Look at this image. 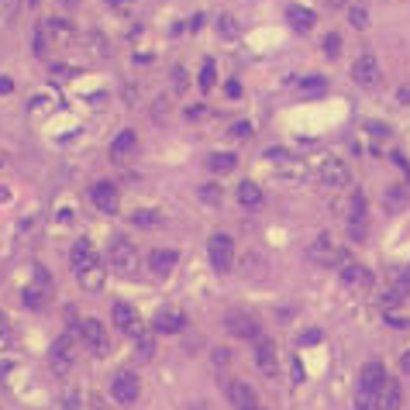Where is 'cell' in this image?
Here are the masks:
<instances>
[{
	"instance_id": "6da1fadb",
	"label": "cell",
	"mask_w": 410,
	"mask_h": 410,
	"mask_svg": "<svg viewBox=\"0 0 410 410\" xmlns=\"http://www.w3.org/2000/svg\"><path fill=\"white\" fill-rule=\"evenodd\" d=\"M107 262H111V269H117L121 276H131V273L138 269V252H135L131 242L117 238V242L111 245V252H107Z\"/></svg>"
},
{
	"instance_id": "7a4b0ae2",
	"label": "cell",
	"mask_w": 410,
	"mask_h": 410,
	"mask_svg": "<svg viewBox=\"0 0 410 410\" xmlns=\"http://www.w3.org/2000/svg\"><path fill=\"white\" fill-rule=\"evenodd\" d=\"M207 255H211V266L218 273H231V262H235V245L228 235H214L207 242Z\"/></svg>"
},
{
	"instance_id": "3957f363",
	"label": "cell",
	"mask_w": 410,
	"mask_h": 410,
	"mask_svg": "<svg viewBox=\"0 0 410 410\" xmlns=\"http://www.w3.org/2000/svg\"><path fill=\"white\" fill-rule=\"evenodd\" d=\"M80 334H83V341H87V348H90L93 355H107V352H111L107 328H104L97 317H87V321L80 324Z\"/></svg>"
},
{
	"instance_id": "277c9868",
	"label": "cell",
	"mask_w": 410,
	"mask_h": 410,
	"mask_svg": "<svg viewBox=\"0 0 410 410\" xmlns=\"http://www.w3.org/2000/svg\"><path fill=\"white\" fill-rule=\"evenodd\" d=\"M225 396H228V403H231L235 410H259L255 389H252L249 383H242V379H228V383H225Z\"/></svg>"
},
{
	"instance_id": "5b68a950",
	"label": "cell",
	"mask_w": 410,
	"mask_h": 410,
	"mask_svg": "<svg viewBox=\"0 0 410 410\" xmlns=\"http://www.w3.org/2000/svg\"><path fill=\"white\" fill-rule=\"evenodd\" d=\"M310 259H314L317 266H341V262H348V255H345L328 235H321V238L310 245Z\"/></svg>"
},
{
	"instance_id": "8992f818",
	"label": "cell",
	"mask_w": 410,
	"mask_h": 410,
	"mask_svg": "<svg viewBox=\"0 0 410 410\" xmlns=\"http://www.w3.org/2000/svg\"><path fill=\"white\" fill-rule=\"evenodd\" d=\"M138 393H141V386H138V376H135V372H117V376L111 379V396H114L117 403H135Z\"/></svg>"
},
{
	"instance_id": "52a82bcc",
	"label": "cell",
	"mask_w": 410,
	"mask_h": 410,
	"mask_svg": "<svg viewBox=\"0 0 410 410\" xmlns=\"http://www.w3.org/2000/svg\"><path fill=\"white\" fill-rule=\"evenodd\" d=\"M321 183L331 186V190H341V186L352 183V172H348V166L341 159H324L321 162Z\"/></svg>"
},
{
	"instance_id": "ba28073f",
	"label": "cell",
	"mask_w": 410,
	"mask_h": 410,
	"mask_svg": "<svg viewBox=\"0 0 410 410\" xmlns=\"http://www.w3.org/2000/svg\"><path fill=\"white\" fill-rule=\"evenodd\" d=\"M379 62H376V56H358L355 62H352V80L358 83V87H376L379 83Z\"/></svg>"
},
{
	"instance_id": "9c48e42d",
	"label": "cell",
	"mask_w": 410,
	"mask_h": 410,
	"mask_svg": "<svg viewBox=\"0 0 410 410\" xmlns=\"http://www.w3.org/2000/svg\"><path fill=\"white\" fill-rule=\"evenodd\" d=\"M90 200H93V207L100 214H114L117 211V186L114 183H97L90 190Z\"/></svg>"
},
{
	"instance_id": "30bf717a",
	"label": "cell",
	"mask_w": 410,
	"mask_h": 410,
	"mask_svg": "<svg viewBox=\"0 0 410 410\" xmlns=\"http://www.w3.org/2000/svg\"><path fill=\"white\" fill-rule=\"evenodd\" d=\"M228 331L235 338H259V321L245 310H231L228 314Z\"/></svg>"
},
{
	"instance_id": "8fae6325",
	"label": "cell",
	"mask_w": 410,
	"mask_h": 410,
	"mask_svg": "<svg viewBox=\"0 0 410 410\" xmlns=\"http://www.w3.org/2000/svg\"><path fill=\"white\" fill-rule=\"evenodd\" d=\"M114 324L124 331V334H141V317H138V310L131 307V304H114Z\"/></svg>"
},
{
	"instance_id": "7c38bea8",
	"label": "cell",
	"mask_w": 410,
	"mask_h": 410,
	"mask_svg": "<svg viewBox=\"0 0 410 410\" xmlns=\"http://www.w3.org/2000/svg\"><path fill=\"white\" fill-rule=\"evenodd\" d=\"M69 262H73V269H76V273L100 266V259H97V252H93V245H90L87 238H80V242L73 245V252H69Z\"/></svg>"
},
{
	"instance_id": "4fadbf2b",
	"label": "cell",
	"mask_w": 410,
	"mask_h": 410,
	"mask_svg": "<svg viewBox=\"0 0 410 410\" xmlns=\"http://www.w3.org/2000/svg\"><path fill=\"white\" fill-rule=\"evenodd\" d=\"M183 328H186V314H183V310L166 307V310L155 314V331H162V334H179Z\"/></svg>"
},
{
	"instance_id": "5bb4252c",
	"label": "cell",
	"mask_w": 410,
	"mask_h": 410,
	"mask_svg": "<svg viewBox=\"0 0 410 410\" xmlns=\"http://www.w3.org/2000/svg\"><path fill=\"white\" fill-rule=\"evenodd\" d=\"M49 362H52V372H69V365H73V341L69 338H59L56 345H52V355H49Z\"/></svg>"
},
{
	"instance_id": "9a60e30c",
	"label": "cell",
	"mask_w": 410,
	"mask_h": 410,
	"mask_svg": "<svg viewBox=\"0 0 410 410\" xmlns=\"http://www.w3.org/2000/svg\"><path fill=\"white\" fill-rule=\"evenodd\" d=\"M176 262H179V255H176L172 249H155V252L148 255V269H152L155 276H169V273L176 269Z\"/></svg>"
},
{
	"instance_id": "2e32d148",
	"label": "cell",
	"mask_w": 410,
	"mask_h": 410,
	"mask_svg": "<svg viewBox=\"0 0 410 410\" xmlns=\"http://www.w3.org/2000/svg\"><path fill=\"white\" fill-rule=\"evenodd\" d=\"M255 362H259V369L266 376L276 372V345L269 338H255Z\"/></svg>"
},
{
	"instance_id": "e0dca14e",
	"label": "cell",
	"mask_w": 410,
	"mask_h": 410,
	"mask_svg": "<svg viewBox=\"0 0 410 410\" xmlns=\"http://www.w3.org/2000/svg\"><path fill=\"white\" fill-rule=\"evenodd\" d=\"M403 407V386L396 379H386L379 389V410H400Z\"/></svg>"
},
{
	"instance_id": "ac0fdd59",
	"label": "cell",
	"mask_w": 410,
	"mask_h": 410,
	"mask_svg": "<svg viewBox=\"0 0 410 410\" xmlns=\"http://www.w3.org/2000/svg\"><path fill=\"white\" fill-rule=\"evenodd\" d=\"M341 280L348 283V286H358V290H365L369 283H372V276H369V269L365 266H358V262H341Z\"/></svg>"
},
{
	"instance_id": "d6986e66",
	"label": "cell",
	"mask_w": 410,
	"mask_h": 410,
	"mask_svg": "<svg viewBox=\"0 0 410 410\" xmlns=\"http://www.w3.org/2000/svg\"><path fill=\"white\" fill-rule=\"evenodd\" d=\"M383 383H386V369H383V362H369L365 369H362V376H358V386H365V389H383Z\"/></svg>"
},
{
	"instance_id": "ffe728a7",
	"label": "cell",
	"mask_w": 410,
	"mask_h": 410,
	"mask_svg": "<svg viewBox=\"0 0 410 410\" xmlns=\"http://www.w3.org/2000/svg\"><path fill=\"white\" fill-rule=\"evenodd\" d=\"M135 145H138V138H135V131H121L114 141H111V159H128L131 152H135Z\"/></svg>"
},
{
	"instance_id": "44dd1931",
	"label": "cell",
	"mask_w": 410,
	"mask_h": 410,
	"mask_svg": "<svg viewBox=\"0 0 410 410\" xmlns=\"http://www.w3.org/2000/svg\"><path fill=\"white\" fill-rule=\"evenodd\" d=\"M297 93L307 97V100H310V97H324V93H328V80H324V76H304V80L297 83Z\"/></svg>"
},
{
	"instance_id": "7402d4cb",
	"label": "cell",
	"mask_w": 410,
	"mask_h": 410,
	"mask_svg": "<svg viewBox=\"0 0 410 410\" xmlns=\"http://www.w3.org/2000/svg\"><path fill=\"white\" fill-rule=\"evenodd\" d=\"M286 21L297 28V32H310L314 28V11H307V8H286Z\"/></svg>"
},
{
	"instance_id": "603a6c76",
	"label": "cell",
	"mask_w": 410,
	"mask_h": 410,
	"mask_svg": "<svg viewBox=\"0 0 410 410\" xmlns=\"http://www.w3.org/2000/svg\"><path fill=\"white\" fill-rule=\"evenodd\" d=\"M25 307H32V310H42L45 304H49V286L45 283H35V286H25Z\"/></svg>"
},
{
	"instance_id": "cb8c5ba5",
	"label": "cell",
	"mask_w": 410,
	"mask_h": 410,
	"mask_svg": "<svg viewBox=\"0 0 410 410\" xmlns=\"http://www.w3.org/2000/svg\"><path fill=\"white\" fill-rule=\"evenodd\" d=\"M238 203H242V207H249V211L262 207V190L255 183H242L238 186Z\"/></svg>"
},
{
	"instance_id": "d4e9b609",
	"label": "cell",
	"mask_w": 410,
	"mask_h": 410,
	"mask_svg": "<svg viewBox=\"0 0 410 410\" xmlns=\"http://www.w3.org/2000/svg\"><path fill=\"white\" fill-rule=\"evenodd\" d=\"M42 32H45V38H52V42H69V38H73V28H69L62 18H49Z\"/></svg>"
},
{
	"instance_id": "484cf974",
	"label": "cell",
	"mask_w": 410,
	"mask_h": 410,
	"mask_svg": "<svg viewBox=\"0 0 410 410\" xmlns=\"http://www.w3.org/2000/svg\"><path fill=\"white\" fill-rule=\"evenodd\" d=\"M76 280H80L83 290H100V286H104V266L83 269V273H76Z\"/></svg>"
},
{
	"instance_id": "4316f807",
	"label": "cell",
	"mask_w": 410,
	"mask_h": 410,
	"mask_svg": "<svg viewBox=\"0 0 410 410\" xmlns=\"http://www.w3.org/2000/svg\"><path fill=\"white\" fill-rule=\"evenodd\" d=\"M355 410H379V393L358 386V389H355Z\"/></svg>"
},
{
	"instance_id": "83f0119b",
	"label": "cell",
	"mask_w": 410,
	"mask_h": 410,
	"mask_svg": "<svg viewBox=\"0 0 410 410\" xmlns=\"http://www.w3.org/2000/svg\"><path fill=\"white\" fill-rule=\"evenodd\" d=\"M207 166H211L214 172H231V169L238 166V159H235L231 152H214V155L207 159Z\"/></svg>"
},
{
	"instance_id": "f1b7e54d",
	"label": "cell",
	"mask_w": 410,
	"mask_h": 410,
	"mask_svg": "<svg viewBox=\"0 0 410 410\" xmlns=\"http://www.w3.org/2000/svg\"><path fill=\"white\" fill-rule=\"evenodd\" d=\"M276 172H280V176H286V179H304V172H307V166H304L300 159H290V162H283V166H276Z\"/></svg>"
},
{
	"instance_id": "f546056e",
	"label": "cell",
	"mask_w": 410,
	"mask_h": 410,
	"mask_svg": "<svg viewBox=\"0 0 410 410\" xmlns=\"http://www.w3.org/2000/svg\"><path fill=\"white\" fill-rule=\"evenodd\" d=\"M393 293L396 297H407L410 293V269H393Z\"/></svg>"
},
{
	"instance_id": "4dcf8cb0",
	"label": "cell",
	"mask_w": 410,
	"mask_h": 410,
	"mask_svg": "<svg viewBox=\"0 0 410 410\" xmlns=\"http://www.w3.org/2000/svg\"><path fill=\"white\" fill-rule=\"evenodd\" d=\"M218 35H221V38H228V42H231V38H238V21H235L231 14H221V18H218Z\"/></svg>"
},
{
	"instance_id": "1f68e13d",
	"label": "cell",
	"mask_w": 410,
	"mask_h": 410,
	"mask_svg": "<svg viewBox=\"0 0 410 410\" xmlns=\"http://www.w3.org/2000/svg\"><path fill=\"white\" fill-rule=\"evenodd\" d=\"M211 87H214V62L207 59L200 69V90H211Z\"/></svg>"
},
{
	"instance_id": "d6a6232c",
	"label": "cell",
	"mask_w": 410,
	"mask_h": 410,
	"mask_svg": "<svg viewBox=\"0 0 410 410\" xmlns=\"http://www.w3.org/2000/svg\"><path fill=\"white\" fill-rule=\"evenodd\" d=\"M152 352H155V341H152V334L141 331V334H138V355H141V358H152Z\"/></svg>"
},
{
	"instance_id": "836d02e7",
	"label": "cell",
	"mask_w": 410,
	"mask_h": 410,
	"mask_svg": "<svg viewBox=\"0 0 410 410\" xmlns=\"http://www.w3.org/2000/svg\"><path fill=\"white\" fill-rule=\"evenodd\" d=\"M338 52H341V38H338V35L331 32V35L324 38V56H328V59H334Z\"/></svg>"
},
{
	"instance_id": "e575fe53",
	"label": "cell",
	"mask_w": 410,
	"mask_h": 410,
	"mask_svg": "<svg viewBox=\"0 0 410 410\" xmlns=\"http://www.w3.org/2000/svg\"><path fill=\"white\" fill-rule=\"evenodd\" d=\"M266 159H269V166H283V162H290L293 155H290L286 148H269V152H266Z\"/></svg>"
},
{
	"instance_id": "d590c367",
	"label": "cell",
	"mask_w": 410,
	"mask_h": 410,
	"mask_svg": "<svg viewBox=\"0 0 410 410\" xmlns=\"http://www.w3.org/2000/svg\"><path fill=\"white\" fill-rule=\"evenodd\" d=\"M348 18H352V28H365V25H369L365 8H352V11H348Z\"/></svg>"
},
{
	"instance_id": "8d00e7d4",
	"label": "cell",
	"mask_w": 410,
	"mask_h": 410,
	"mask_svg": "<svg viewBox=\"0 0 410 410\" xmlns=\"http://www.w3.org/2000/svg\"><path fill=\"white\" fill-rule=\"evenodd\" d=\"M200 196L207 200V203H221V186H203Z\"/></svg>"
},
{
	"instance_id": "74e56055",
	"label": "cell",
	"mask_w": 410,
	"mask_h": 410,
	"mask_svg": "<svg viewBox=\"0 0 410 410\" xmlns=\"http://www.w3.org/2000/svg\"><path fill=\"white\" fill-rule=\"evenodd\" d=\"M135 225H155V211H135Z\"/></svg>"
},
{
	"instance_id": "f35d334b",
	"label": "cell",
	"mask_w": 410,
	"mask_h": 410,
	"mask_svg": "<svg viewBox=\"0 0 410 410\" xmlns=\"http://www.w3.org/2000/svg\"><path fill=\"white\" fill-rule=\"evenodd\" d=\"M8 345H11V328L4 324V317H0V352H4Z\"/></svg>"
},
{
	"instance_id": "ab89813d",
	"label": "cell",
	"mask_w": 410,
	"mask_h": 410,
	"mask_svg": "<svg viewBox=\"0 0 410 410\" xmlns=\"http://www.w3.org/2000/svg\"><path fill=\"white\" fill-rule=\"evenodd\" d=\"M314 341H321V331H317V328H310V331L300 334V345H314Z\"/></svg>"
},
{
	"instance_id": "60d3db41",
	"label": "cell",
	"mask_w": 410,
	"mask_h": 410,
	"mask_svg": "<svg viewBox=\"0 0 410 410\" xmlns=\"http://www.w3.org/2000/svg\"><path fill=\"white\" fill-rule=\"evenodd\" d=\"M400 300H403V297H396V293H393V290H389V293H386V297H379V307H396V304H400Z\"/></svg>"
},
{
	"instance_id": "b9f144b4",
	"label": "cell",
	"mask_w": 410,
	"mask_h": 410,
	"mask_svg": "<svg viewBox=\"0 0 410 410\" xmlns=\"http://www.w3.org/2000/svg\"><path fill=\"white\" fill-rule=\"evenodd\" d=\"M231 135H235V138H249V135H252V124H235Z\"/></svg>"
},
{
	"instance_id": "7bdbcfd3",
	"label": "cell",
	"mask_w": 410,
	"mask_h": 410,
	"mask_svg": "<svg viewBox=\"0 0 410 410\" xmlns=\"http://www.w3.org/2000/svg\"><path fill=\"white\" fill-rule=\"evenodd\" d=\"M214 362L225 365V362H228V348H218V352H214Z\"/></svg>"
},
{
	"instance_id": "ee69618b",
	"label": "cell",
	"mask_w": 410,
	"mask_h": 410,
	"mask_svg": "<svg viewBox=\"0 0 410 410\" xmlns=\"http://www.w3.org/2000/svg\"><path fill=\"white\" fill-rule=\"evenodd\" d=\"M11 90H14V83L8 76H0V93H11Z\"/></svg>"
},
{
	"instance_id": "f6af8a7d",
	"label": "cell",
	"mask_w": 410,
	"mask_h": 410,
	"mask_svg": "<svg viewBox=\"0 0 410 410\" xmlns=\"http://www.w3.org/2000/svg\"><path fill=\"white\" fill-rule=\"evenodd\" d=\"M172 76H176V90H183V87H186V76H183V69H176Z\"/></svg>"
},
{
	"instance_id": "bcb514c9",
	"label": "cell",
	"mask_w": 410,
	"mask_h": 410,
	"mask_svg": "<svg viewBox=\"0 0 410 410\" xmlns=\"http://www.w3.org/2000/svg\"><path fill=\"white\" fill-rule=\"evenodd\" d=\"M400 369H403V372H410V352H407V355L400 358Z\"/></svg>"
},
{
	"instance_id": "7dc6e473",
	"label": "cell",
	"mask_w": 410,
	"mask_h": 410,
	"mask_svg": "<svg viewBox=\"0 0 410 410\" xmlns=\"http://www.w3.org/2000/svg\"><path fill=\"white\" fill-rule=\"evenodd\" d=\"M345 4V0H328V8H341Z\"/></svg>"
},
{
	"instance_id": "c3c4849f",
	"label": "cell",
	"mask_w": 410,
	"mask_h": 410,
	"mask_svg": "<svg viewBox=\"0 0 410 410\" xmlns=\"http://www.w3.org/2000/svg\"><path fill=\"white\" fill-rule=\"evenodd\" d=\"M62 4H76V0H62Z\"/></svg>"
},
{
	"instance_id": "681fc988",
	"label": "cell",
	"mask_w": 410,
	"mask_h": 410,
	"mask_svg": "<svg viewBox=\"0 0 410 410\" xmlns=\"http://www.w3.org/2000/svg\"><path fill=\"white\" fill-rule=\"evenodd\" d=\"M32 4H38V0H32Z\"/></svg>"
},
{
	"instance_id": "f907efd6",
	"label": "cell",
	"mask_w": 410,
	"mask_h": 410,
	"mask_svg": "<svg viewBox=\"0 0 410 410\" xmlns=\"http://www.w3.org/2000/svg\"><path fill=\"white\" fill-rule=\"evenodd\" d=\"M259 410H262V407H259Z\"/></svg>"
}]
</instances>
